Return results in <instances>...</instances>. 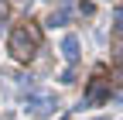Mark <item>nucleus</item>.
<instances>
[{
	"label": "nucleus",
	"instance_id": "1",
	"mask_svg": "<svg viewBox=\"0 0 123 120\" xmlns=\"http://www.w3.org/2000/svg\"><path fill=\"white\" fill-rule=\"evenodd\" d=\"M38 45H41V31L34 24H27V27H17V31L10 34V52L17 62H27L31 55L38 52Z\"/></svg>",
	"mask_w": 123,
	"mask_h": 120
},
{
	"label": "nucleus",
	"instance_id": "2",
	"mask_svg": "<svg viewBox=\"0 0 123 120\" xmlns=\"http://www.w3.org/2000/svg\"><path fill=\"white\" fill-rule=\"evenodd\" d=\"M24 107H27V113H34V117H48V113H55L58 100H55V93H48V89H34Z\"/></svg>",
	"mask_w": 123,
	"mask_h": 120
},
{
	"label": "nucleus",
	"instance_id": "3",
	"mask_svg": "<svg viewBox=\"0 0 123 120\" xmlns=\"http://www.w3.org/2000/svg\"><path fill=\"white\" fill-rule=\"evenodd\" d=\"M106 93H110V82H106L103 76H92L89 79V89H86V103H89V107H99V103L106 100Z\"/></svg>",
	"mask_w": 123,
	"mask_h": 120
},
{
	"label": "nucleus",
	"instance_id": "4",
	"mask_svg": "<svg viewBox=\"0 0 123 120\" xmlns=\"http://www.w3.org/2000/svg\"><path fill=\"white\" fill-rule=\"evenodd\" d=\"M62 55H65L68 62L79 58V38H75V34H65V41H62Z\"/></svg>",
	"mask_w": 123,
	"mask_h": 120
},
{
	"label": "nucleus",
	"instance_id": "5",
	"mask_svg": "<svg viewBox=\"0 0 123 120\" xmlns=\"http://www.w3.org/2000/svg\"><path fill=\"white\" fill-rule=\"evenodd\" d=\"M62 24H68V10H65V7L55 10L51 17H48V27H62Z\"/></svg>",
	"mask_w": 123,
	"mask_h": 120
},
{
	"label": "nucleus",
	"instance_id": "6",
	"mask_svg": "<svg viewBox=\"0 0 123 120\" xmlns=\"http://www.w3.org/2000/svg\"><path fill=\"white\" fill-rule=\"evenodd\" d=\"M113 21H116V31H123V10H116V14H113Z\"/></svg>",
	"mask_w": 123,
	"mask_h": 120
},
{
	"label": "nucleus",
	"instance_id": "7",
	"mask_svg": "<svg viewBox=\"0 0 123 120\" xmlns=\"http://www.w3.org/2000/svg\"><path fill=\"white\" fill-rule=\"evenodd\" d=\"M0 17H7V0H0Z\"/></svg>",
	"mask_w": 123,
	"mask_h": 120
}]
</instances>
